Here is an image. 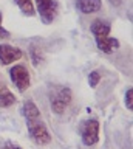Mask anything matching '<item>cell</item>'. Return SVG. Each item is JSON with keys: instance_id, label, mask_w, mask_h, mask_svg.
<instances>
[{"instance_id": "e0dca14e", "label": "cell", "mask_w": 133, "mask_h": 149, "mask_svg": "<svg viewBox=\"0 0 133 149\" xmlns=\"http://www.w3.org/2000/svg\"><path fill=\"white\" fill-rule=\"evenodd\" d=\"M108 2L112 5H114V6H119V5H121V0H108Z\"/></svg>"}, {"instance_id": "8fae6325", "label": "cell", "mask_w": 133, "mask_h": 149, "mask_svg": "<svg viewBox=\"0 0 133 149\" xmlns=\"http://www.w3.org/2000/svg\"><path fill=\"white\" fill-rule=\"evenodd\" d=\"M16 3L19 5L22 13L25 16H34V3L33 0H16Z\"/></svg>"}, {"instance_id": "ba28073f", "label": "cell", "mask_w": 133, "mask_h": 149, "mask_svg": "<svg viewBox=\"0 0 133 149\" xmlns=\"http://www.w3.org/2000/svg\"><path fill=\"white\" fill-rule=\"evenodd\" d=\"M76 8L82 14H93L102 8V0H76Z\"/></svg>"}, {"instance_id": "8992f818", "label": "cell", "mask_w": 133, "mask_h": 149, "mask_svg": "<svg viewBox=\"0 0 133 149\" xmlns=\"http://www.w3.org/2000/svg\"><path fill=\"white\" fill-rule=\"evenodd\" d=\"M37 3V11L43 23H51L57 16L59 5L56 0H36Z\"/></svg>"}, {"instance_id": "6da1fadb", "label": "cell", "mask_w": 133, "mask_h": 149, "mask_svg": "<svg viewBox=\"0 0 133 149\" xmlns=\"http://www.w3.org/2000/svg\"><path fill=\"white\" fill-rule=\"evenodd\" d=\"M91 34L94 37V42L98 45V48L105 54H112L113 51L119 48V40L114 37H110V22L102 20V19H96L90 26Z\"/></svg>"}, {"instance_id": "3957f363", "label": "cell", "mask_w": 133, "mask_h": 149, "mask_svg": "<svg viewBox=\"0 0 133 149\" xmlns=\"http://www.w3.org/2000/svg\"><path fill=\"white\" fill-rule=\"evenodd\" d=\"M79 132H81L82 143L85 146H94L99 141V121L94 118L82 121Z\"/></svg>"}, {"instance_id": "5b68a950", "label": "cell", "mask_w": 133, "mask_h": 149, "mask_svg": "<svg viewBox=\"0 0 133 149\" xmlns=\"http://www.w3.org/2000/svg\"><path fill=\"white\" fill-rule=\"evenodd\" d=\"M10 76H11L12 84L19 88V92H25L31 84L30 72L26 70V67H23V65H20V64L14 65V67L10 70Z\"/></svg>"}, {"instance_id": "9c48e42d", "label": "cell", "mask_w": 133, "mask_h": 149, "mask_svg": "<svg viewBox=\"0 0 133 149\" xmlns=\"http://www.w3.org/2000/svg\"><path fill=\"white\" fill-rule=\"evenodd\" d=\"M16 102V96L6 86L0 84V107H10Z\"/></svg>"}, {"instance_id": "7a4b0ae2", "label": "cell", "mask_w": 133, "mask_h": 149, "mask_svg": "<svg viewBox=\"0 0 133 149\" xmlns=\"http://www.w3.org/2000/svg\"><path fill=\"white\" fill-rule=\"evenodd\" d=\"M26 127H28V134L31 140L39 144V146H45L51 141V135H50L47 126L43 124L42 120L36 118V120H26Z\"/></svg>"}, {"instance_id": "52a82bcc", "label": "cell", "mask_w": 133, "mask_h": 149, "mask_svg": "<svg viewBox=\"0 0 133 149\" xmlns=\"http://www.w3.org/2000/svg\"><path fill=\"white\" fill-rule=\"evenodd\" d=\"M22 56H23V53H22L20 48L8 45V44H0V62L3 65L17 62V61L22 59Z\"/></svg>"}, {"instance_id": "5bb4252c", "label": "cell", "mask_w": 133, "mask_h": 149, "mask_svg": "<svg viewBox=\"0 0 133 149\" xmlns=\"http://www.w3.org/2000/svg\"><path fill=\"white\" fill-rule=\"evenodd\" d=\"M132 96H133V90H132V88H128L127 93H125V106H127L128 110L133 109V100H132Z\"/></svg>"}, {"instance_id": "30bf717a", "label": "cell", "mask_w": 133, "mask_h": 149, "mask_svg": "<svg viewBox=\"0 0 133 149\" xmlns=\"http://www.w3.org/2000/svg\"><path fill=\"white\" fill-rule=\"evenodd\" d=\"M23 115L26 120H36V118H40V110L31 100H26L23 102Z\"/></svg>"}, {"instance_id": "7c38bea8", "label": "cell", "mask_w": 133, "mask_h": 149, "mask_svg": "<svg viewBox=\"0 0 133 149\" xmlns=\"http://www.w3.org/2000/svg\"><path fill=\"white\" fill-rule=\"evenodd\" d=\"M30 54H31V61H33L34 65H39L40 62H42L43 56H42V51H40L37 47L31 45V50H30Z\"/></svg>"}, {"instance_id": "9a60e30c", "label": "cell", "mask_w": 133, "mask_h": 149, "mask_svg": "<svg viewBox=\"0 0 133 149\" xmlns=\"http://www.w3.org/2000/svg\"><path fill=\"white\" fill-rule=\"evenodd\" d=\"M10 37H11V33L3 28V25H2V13H0V39H10Z\"/></svg>"}, {"instance_id": "4fadbf2b", "label": "cell", "mask_w": 133, "mask_h": 149, "mask_svg": "<svg viewBox=\"0 0 133 149\" xmlns=\"http://www.w3.org/2000/svg\"><path fill=\"white\" fill-rule=\"evenodd\" d=\"M99 81H101V73L98 72V70H93V72H90V74H88V84H90V87H96L99 84Z\"/></svg>"}, {"instance_id": "277c9868", "label": "cell", "mask_w": 133, "mask_h": 149, "mask_svg": "<svg viewBox=\"0 0 133 149\" xmlns=\"http://www.w3.org/2000/svg\"><path fill=\"white\" fill-rule=\"evenodd\" d=\"M73 100V93L68 87H62L51 96V110L54 113L61 115L65 112V109L70 106V102Z\"/></svg>"}, {"instance_id": "2e32d148", "label": "cell", "mask_w": 133, "mask_h": 149, "mask_svg": "<svg viewBox=\"0 0 133 149\" xmlns=\"http://www.w3.org/2000/svg\"><path fill=\"white\" fill-rule=\"evenodd\" d=\"M5 149H22V148L17 146V144H14V143H11V141H8L5 144Z\"/></svg>"}]
</instances>
